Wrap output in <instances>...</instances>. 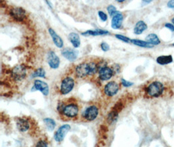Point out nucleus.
Listing matches in <instances>:
<instances>
[{"instance_id":"1","label":"nucleus","mask_w":174,"mask_h":147,"mask_svg":"<svg viewBox=\"0 0 174 147\" xmlns=\"http://www.w3.org/2000/svg\"><path fill=\"white\" fill-rule=\"evenodd\" d=\"M164 91L163 84L158 81L153 82L147 88V94L151 97L157 98L162 95Z\"/></svg>"},{"instance_id":"2","label":"nucleus","mask_w":174,"mask_h":147,"mask_svg":"<svg viewBox=\"0 0 174 147\" xmlns=\"http://www.w3.org/2000/svg\"><path fill=\"white\" fill-rule=\"evenodd\" d=\"M76 74L78 77L83 78L90 75L89 63H82L76 68Z\"/></svg>"},{"instance_id":"3","label":"nucleus","mask_w":174,"mask_h":147,"mask_svg":"<svg viewBox=\"0 0 174 147\" xmlns=\"http://www.w3.org/2000/svg\"><path fill=\"white\" fill-rule=\"evenodd\" d=\"M74 87V81L71 77H67L61 83V93L62 94H67L73 89Z\"/></svg>"},{"instance_id":"4","label":"nucleus","mask_w":174,"mask_h":147,"mask_svg":"<svg viewBox=\"0 0 174 147\" xmlns=\"http://www.w3.org/2000/svg\"><path fill=\"white\" fill-rule=\"evenodd\" d=\"M26 75V69L23 65H17L12 70L13 77L17 80H20Z\"/></svg>"},{"instance_id":"5","label":"nucleus","mask_w":174,"mask_h":147,"mask_svg":"<svg viewBox=\"0 0 174 147\" xmlns=\"http://www.w3.org/2000/svg\"><path fill=\"white\" fill-rule=\"evenodd\" d=\"M10 14L14 20L21 22L26 18V12L23 8L14 7L10 11Z\"/></svg>"},{"instance_id":"6","label":"nucleus","mask_w":174,"mask_h":147,"mask_svg":"<svg viewBox=\"0 0 174 147\" xmlns=\"http://www.w3.org/2000/svg\"><path fill=\"white\" fill-rule=\"evenodd\" d=\"M47 62L50 67L54 69L58 68L59 64H60V60H59V57L53 51H50L48 53Z\"/></svg>"},{"instance_id":"7","label":"nucleus","mask_w":174,"mask_h":147,"mask_svg":"<svg viewBox=\"0 0 174 147\" xmlns=\"http://www.w3.org/2000/svg\"><path fill=\"white\" fill-rule=\"evenodd\" d=\"M71 130V126L69 125H63L61 126L54 135V139L57 142H61L65 137L68 131Z\"/></svg>"},{"instance_id":"8","label":"nucleus","mask_w":174,"mask_h":147,"mask_svg":"<svg viewBox=\"0 0 174 147\" xmlns=\"http://www.w3.org/2000/svg\"><path fill=\"white\" fill-rule=\"evenodd\" d=\"M78 111L79 109L76 105L70 104L65 106V107L63 111V114L67 116V117L72 118L77 116V114H78Z\"/></svg>"},{"instance_id":"9","label":"nucleus","mask_w":174,"mask_h":147,"mask_svg":"<svg viewBox=\"0 0 174 147\" xmlns=\"http://www.w3.org/2000/svg\"><path fill=\"white\" fill-rule=\"evenodd\" d=\"M61 54L68 61H70V62H74V60H76L78 57V52L77 50L71 48H66L62 50Z\"/></svg>"},{"instance_id":"10","label":"nucleus","mask_w":174,"mask_h":147,"mask_svg":"<svg viewBox=\"0 0 174 147\" xmlns=\"http://www.w3.org/2000/svg\"><path fill=\"white\" fill-rule=\"evenodd\" d=\"M119 90V85L116 83L112 81L108 83L104 88V92L108 96H113L116 95Z\"/></svg>"},{"instance_id":"11","label":"nucleus","mask_w":174,"mask_h":147,"mask_svg":"<svg viewBox=\"0 0 174 147\" xmlns=\"http://www.w3.org/2000/svg\"><path fill=\"white\" fill-rule=\"evenodd\" d=\"M98 114V110L96 106H91V107H88L84 113V116L86 118V120L89 121H92L95 120Z\"/></svg>"},{"instance_id":"12","label":"nucleus","mask_w":174,"mask_h":147,"mask_svg":"<svg viewBox=\"0 0 174 147\" xmlns=\"http://www.w3.org/2000/svg\"><path fill=\"white\" fill-rule=\"evenodd\" d=\"M99 77L101 80H108L110 79L113 74V71L111 68L108 67H104L98 70Z\"/></svg>"},{"instance_id":"13","label":"nucleus","mask_w":174,"mask_h":147,"mask_svg":"<svg viewBox=\"0 0 174 147\" xmlns=\"http://www.w3.org/2000/svg\"><path fill=\"white\" fill-rule=\"evenodd\" d=\"M123 16L121 13L117 11L116 14L114 15L112 20V28L113 29H119L122 26Z\"/></svg>"},{"instance_id":"14","label":"nucleus","mask_w":174,"mask_h":147,"mask_svg":"<svg viewBox=\"0 0 174 147\" xmlns=\"http://www.w3.org/2000/svg\"><path fill=\"white\" fill-rule=\"evenodd\" d=\"M34 87L35 88L36 90H38L43 94L44 95H48L49 93V88L48 84L43 82V81L39 80H36L35 81L34 83Z\"/></svg>"},{"instance_id":"15","label":"nucleus","mask_w":174,"mask_h":147,"mask_svg":"<svg viewBox=\"0 0 174 147\" xmlns=\"http://www.w3.org/2000/svg\"><path fill=\"white\" fill-rule=\"evenodd\" d=\"M48 32L50 34L54 44H56V46L58 48H62L63 47V41L61 39V38L59 36V35L56 33V32L52 28H49Z\"/></svg>"},{"instance_id":"16","label":"nucleus","mask_w":174,"mask_h":147,"mask_svg":"<svg viewBox=\"0 0 174 147\" xmlns=\"http://www.w3.org/2000/svg\"><path fill=\"white\" fill-rule=\"evenodd\" d=\"M147 24L142 20H140L136 24L135 27L134 28V33L136 35L142 34L146 29H147Z\"/></svg>"},{"instance_id":"17","label":"nucleus","mask_w":174,"mask_h":147,"mask_svg":"<svg viewBox=\"0 0 174 147\" xmlns=\"http://www.w3.org/2000/svg\"><path fill=\"white\" fill-rule=\"evenodd\" d=\"M68 39L74 48H78L80 45V38L78 34L76 33H71L68 35Z\"/></svg>"},{"instance_id":"18","label":"nucleus","mask_w":174,"mask_h":147,"mask_svg":"<svg viewBox=\"0 0 174 147\" xmlns=\"http://www.w3.org/2000/svg\"><path fill=\"white\" fill-rule=\"evenodd\" d=\"M17 125L19 131H22V132L26 131L29 128V124L28 122L22 118L18 119V120L17 121Z\"/></svg>"},{"instance_id":"19","label":"nucleus","mask_w":174,"mask_h":147,"mask_svg":"<svg viewBox=\"0 0 174 147\" xmlns=\"http://www.w3.org/2000/svg\"><path fill=\"white\" fill-rule=\"evenodd\" d=\"M173 62V58L172 55L161 56L157 58V62L160 65H167Z\"/></svg>"},{"instance_id":"20","label":"nucleus","mask_w":174,"mask_h":147,"mask_svg":"<svg viewBox=\"0 0 174 147\" xmlns=\"http://www.w3.org/2000/svg\"><path fill=\"white\" fill-rule=\"evenodd\" d=\"M83 35H92V36H96V35H107L109 34V32L106 30L102 29H95V30H88V31L83 32L82 33Z\"/></svg>"},{"instance_id":"21","label":"nucleus","mask_w":174,"mask_h":147,"mask_svg":"<svg viewBox=\"0 0 174 147\" xmlns=\"http://www.w3.org/2000/svg\"><path fill=\"white\" fill-rule=\"evenodd\" d=\"M146 41L152 45H158L161 43V41L155 33H150L146 37Z\"/></svg>"},{"instance_id":"22","label":"nucleus","mask_w":174,"mask_h":147,"mask_svg":"<svg viewBox=\"0 0 174 147\" xmlns=\"http://www.w3.org/2000/svg\"><path fill=\"white\" fill-rule=\"evenodd\" d=\"M131 43H133L134 44L136 45V46L140 47L148 48H151L153 47V45H152L151 44L149 43L147 41H144L139 40V39H132Z\"/></svg>"},{"instance_id":"23","label":"nucleus","mask_w":174,"mask_h":147,"mask_svg":"<svg viewBox=\"0 0 174 147\" xmlns=\"http://www.w3.org/2000/svg\"><path fill=\"white\" fill-rule=\"evenodd\" d=\"M44 122L50 131H52L55 128L56 122L54 120L51 118H45L44 119Z\"/></svg>"},{"instance_id":"24","label":"nucleus","mask_w":174,"mask_h":147,"mask_svg":"<svg viewBox=\"0 0 174 147\" xmlns=\"http://www.w3.org/2000/svg\"><path fill=\"white\" fill-rule=\"evenodd\" d=\"M45 71L43 68H39L37 69L32 74V77H45Z\"/></svg>"},{"instance_id":"25","label":"nucleus","mask_w":174,"mask_h":147,"mask_svg":"<svg viewBox=\"0 0 174 147\" xmlns=\"http://www.w3.org/2000/svg\"><path fill=\"white\" fill-rule=\"evenodd\" d=\"M118 113L117 112H116V111L112 110V112L108 114V123H112L114 121H116L118 117Z\"/></svg>"},{"instance_id":"26","label":"nucleus","mask_w":174,"mask_h":147,"mask_svg":"<svg viewBox=\"0 0 174 147\" xmlns=\"http://www.w3.org/2000/svg\"><path fill=\"white\" fill-rule=\"evenodd\" d=\"M107 11H108L109 14H110V16L112 17L114 16V15L116 14V13H117L116 8L113 6H112V5H110V6H109L107 7Z\"/></svg>"},{"instance_id":"27","label":"nucleus","mask_w":174,"mask_h":147,"mask_svg":"<svg viewBox=\"0 0 174 147\" xmlns=\"http://www.w3.org/2000/svg\"><path fill=\"white\" fill-rule=\"evenodd\" d=\"M116 37L119 40L122 41H123V42H125V43L131 42V40H132V39H129L128 37H127L126 36H124V35H119V34H116Z\"/></svg>"},{"instance_id":"28","label":"nucleus","mask_w":174,"mask_h":147,"mask_svg":"<svg viewBox=\"0 0 174 147\" xmlns=\"http://www.w3.org/2000/svg\"><path fill=\"white\" fill-rule=\"evenodd\" d=\"M98 14L99 18L101 19L102 21H103V22L106 21L107 19H108V17H107V15H106V14L105 13H104V12H102L101 11H99L98 12Z\"/></svg>"},{"instance_id":"29","label":"nucleus","mask_w":174,"mask_h":147,"mask_svg":"<svg viewBox=\"0 0 174 147\" xmlns=\"http://www.w3.org/2000/svg\"><path fill=\"white\" fill-rule=\"evenodd\" d=\"M101 47L102 48V50L104 52H106L108 51L109 50H110V46H109L108 44H107L106 43H102L101 44Z\"/></svg>"},{"instance_id":"30","label":"nucleus","mask_w":174,"mask_h":147,"mask_svg":"<svg viewBox=\"0 0 174 147\" xmlns=\"http://www.w3.org/2000/svg\"><path fill=\"white\" fill-rule=\"evenodd\" d=\"M121 83H122V84L124 86V87H129L133 84L132 83L128 82V81H127L126 80L123 79H121Z\"/></svg>"},{"instance_id":"31","label":"nucleus","mask_w":174,"mask_h":147,"mask_svg":"<svg viewBox=\"0 0 174 147\" xmlns=\"http://www.w3.org/2000/svg\"><path fill=\"white\" fill-rule=\"evenodd\" d=\"M47 143L45 141H40L38 142V143L37 144L36 147H47Z\"/></svg>"},{"instance_id":"32","label":"nucleus","mask_w":174,"mask_h":147,"mask_svg":"<svg viewBox=\"0 0 174 147\" xmlns=\"http://www.w3.org/2000/svg\"><path fill=\"white\" fill-rule=\"evenodd\" d=\"M165 27L168 28L169 29H170L172 32H174V26L173 24L170 23H166L165 24Z\"/></svg>"},{"instance_id":"33","label":"nucleus","mask_w":174,"mask_h":147,"mask_svg":"<svg viewBox=\"0 0 174 147\" xmlns=\"http://www.w3.org/2000/svg\"><path fill=\"white\" fill-rule=\"evenodd\" d=\"M168 7L169 8H174V0H172V1L168 2Z\"/></svg>"},{"instance_id":"34","label":"nucleus","mask_w":174,"mask_h":147,"mask_svg":"<svg viewBox=\"0 0 174 147\" xmlns=\"http://www.w3.org/2000/svg\"><path fill=\"white\" fill-rule=\"evenodd\" d=\"M172 23H173V25H174V17L172 19Z\"/></svg>"},{"instance_id":"35","label":"nucleus","mask_w":174,"mask_h":147,"mask_svg":"<svg viewBox=\"0 0 174 147\" xmlns=\"http://www.w3.org/2000/svg\"><path fill=\"white\" fill-rule=\"evenodd\" d=\"M117 2H123L124 0H118Z\"/></svg>"},{"instance_id":"36","label":"nucleus","mask_w":174,"mask_h":147,"mask_svg":"<svg viewBox=\"0 0 174 147\" xmlns=\"http://www.w3.org/2000/svg\"><path fill=\"white\" fill-rule=\"evenodd\" d=\"M172 46H174V43H173V44H172Z\"/></svg>"}]
</instances>
